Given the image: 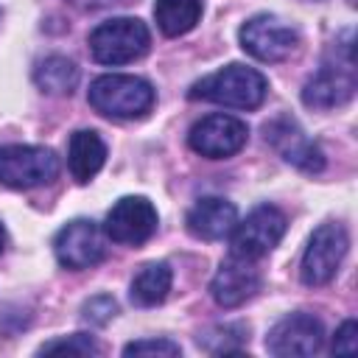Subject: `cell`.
Returning a JSON list of instances; mask_svg holds the SVG:
<instances>
[{"label":"cell","mask_w":358,"mask_h":358,"mask_svg":"<svg viewBox=\"0 0 358 358\" xmlns=\"http://www.w3.org/2000/svg\"><path fill=\"white\" fill-rule=\"evenodd\" d=\"M201 17V0H157L154 20L165 36H182L196 28Z\"/></svg>","instance_id":"obj_19"},{"label":"cell","mask_w":358,"mask_h":358,"mask_svg":"<svg viewBox=\"0 0 358 358\" xmlns=\"http://www.w3.org/2000/svg\"><path fill=\"white\" fill-rule=\"evenodd\" d=\"M106 162V143L92 129H78L67 143V171L78 185H87Z\"/></svg>","instance_id":"obj_16"},{"label":"cell","mask_w":358,"mask_h":358,"mask_svg":"<svg viewBox=\"0 0 358 358\" xmlns=\"http://www.w3.org/2000/svg\"><path fill=\"white\" fill-rule=\"evenodd\" d=\"M117 313V302L109 294H98L90 302H84V319L90 324H106Z\"/></svg>","instance_id":"obj_22"},{"label":"cell","mask_w":358,"mask_h":358,"mask_svg":"<svg viewBox=\"0 0 358 358\" xmlns=\"http://www.w3.org/2000/svg\"><path fill=\"white\" fill-rule=\"evenodd\" d=\"M90 106L106 117L115 120H129V117H143L154 106V87L140 78V76H98L90 84Z\"/></svg>","instance_id":"obj_2"},{"label":"cell","mask_w":358,"mask_h":358,"mask_svg":"<svg viewBox=\"0 0 358 358\" xmlns=\"http://www.w3.org/2000/svg\"><path fill=\"white\" fill-rule=\"evenodd\" d=\"M238 39H241V48L257 62H282L299 45V34L274 14H257L246 20L241 25Z\"/></svg>","instance_id":"obj_7"},{"label":"cell","mask_w":358,"mask_h":358,"mask_svg":"<svg viewBox=\"0 0 358 358\" xmlns=\"http://www.w3.org/2000/svg\"><path fill=\"white\" fill-rule=\"evenodd\" d=\"M266 92H268V81L260 70L246 64H227L199 78L187 95L193 101H210L229 109H255L263 103Z\"/></svg>","instance_id":"obj_1"},{"label":"cell","mask_w":358,"mask_h":358,"mask_svg":"<svg viewBox=\"0 0 358 358\" xmlns=\"http://www.w3.org/2000/svg\"><path fill=\"white\" fill-rule=\"evenodd\" d=\"M285 213L277 210L274 204H260L255 207L243 221H235L229 232V246L235 257L243 260H257L268 255L285 235Z\"/></svg>","instance_id":"obj_5"},{"label":"cell","mask_w":358,"mask_h":358,"mask_svg":"<svg viewBox=\"0 0 358 358\" xmlns=\"http://www.w3.org/2000/svg\"><path fill=\"white\" fill-rule=\"evenodd\" d=\"M260 291V271L252 266V260L243 257H227L213 282H210V294L221 308H238L246 299H252Z\"/></svg>","instance_id":"obj_13"},{"label":"cell","mask_w":358,"mask_h":358,"mask_svg":"<svg viewBox=\"0 0 358 358\" xmlns=\"http://www.w3.org/2000/svg\"><path fill=\"white\" fill-rule=\"evenodd\" d=\"M39 352H67V355H98L101 347L84 336V333H73L67 338H53V341H45L39 347Z\"/></svg>","instance_id":"obj_20"},{"label":"cell","mask_w":358,"mask_h":358,"mask_svg":"<svg viewBox=\"0 0 358 358\" xmlns=\"http://www.w3.org/2000/svg\"><path fill=\"white\" fill-rule=\"evenodd\" d=\"M246 140H249V126L224 112L196 120L187 134V145L207 159H227L238 154L246 145Z\"/></svg>","instance_id":"obj_9"},{"label":"cell","mask_w":358,"mask_h":358,"mask_svg":"<svg viewBox=\"0 0 358 358\" xmlns=\"http://www.w3.org/2000/svg\"><path fill=\"white\" fill-rule=\"evenodd\" d=\"M76 6L81 8H101V6H109V3H120V0H73Z\"/></svg>","instance_id":"obj_25"},{"label":"cell","mask_w":358,"mask_h":358,"mask_svg":"<svg viewBox=\"0 0 358 358\" xmlns=\"http://www.w3.org/2000/svg\"><path fill=\"white\" fill-rule=\"evenodd\" d=\"M159 215L145 196H123L112 204L103 221V235L115 243L140 246L157 232Z\"/></svg>","instance_id":"obj_10"},{"label":"cell","mask_w":358,"mask_h":358,"mask_svg":"<svg viewBox=\"0 0 358 358\" xmlns=\"http://www.w3.org/2000/svg\"><path fill=\"white\" fill-rule=\"evenodd\" d=\"M171 280H173V274H171L168 263H148L134 274V280L129 285V296L137 308H154L168 296Z\"/></svg>","instance_id":"obj_17"},{"label":"cell","mask_w":358,"mask_h":358,"mask_svg":"<svg viewBox=\"0 0 358 358\" xmlns=\"http://www.w3.org/2000/svg\"><path fill=\"white\" fill-rule=\"evenodd\" d=\"M151 45V34L137 17H112L92 28L90 53L101 64H129L140 59Z\"/></svg>","instance_id":"obj_3"},{"label":"cell","mask_w":358,"mask_h":358,"mask_svg":"<svg viewBox=\"0 0 358 358\" xmlns=\"http://www.w3.org/2000/svg\"><path fill=\"white\" fill-rule=\"evenodd\" d=\"M59 157L45 145H0V182L14 190H31L53 182Z\"/></svg>","instance_id":"obj_4"},{"label":"cell","mask_w":358,"mask_h":358,"mask_svg":"<svg viewBox=\"0 0 358 358\" xmlns=\"http://www.w3.org/2000/svg\"><path fill=\"white\" fill-rule=\"evenodd\" d=\"M3 243H6V235H3V227H0V252H3Z\"/></svg>","instance_id":"obj_26"},{"label":"cell","mask_w":358,"mask_h":358,"mask_svg":"<svg viewBox=\"0 0 358 358\" xmlns=\"http://www.w3.org/2000/svg\"><path fill=\"white\" fill-rule=\"evenodd\" d=\"M352 92H355L352 64H344V67L324 64L302 87V103L310 109H333V106L347 103L352 98Z\"/></svg>","instance_id":"obj_14"},{"label":"cell","mask_w":358,"mask_h":358,"mask_svg":"<svg viewBox=\"0 0 358 358\" xmlns=\"http://www.w3.org/2000/svg\"><path fill=\"white\" fill-rule=\"evenodd\" d=\"M34 84L48 95H70L78 84V67L67 56H45L34 67Z\"/></svg>","instance_id":"obj_18"},{"label":"cell","mask_w":358,"mask_h":358,"mask_svg":"<svg viewBox=\"0 0 358 358\" xmlns=\"http://www.w3.org/2000/svg\"><path fill=\"white\" fill-rule=\"evenodd\" d=\"M347 246H350V238L341 224L316 227L305 246V255H302V266H299L302 282L313 285V288L330 282L347 255Z\"/></svg>","instance_id":"obj_6"},{"label":"cell","mask_w":358,"mask_h":358,"mask_svg":"<svg viewBox=\"0 0 358 358\" xmlns=\"http://www.w3.org/2000/svg\"><path fill=\"white\" fill-rule=\"evenodd\" d=\"M103 238H106L103 229L90 218H76V221L64 224L53 238V252H56L59 266H64L70 271L92 268L106 255Z\"/></svg>","instance_id":"obj_8"},{"label":"cell","mask_w":358,"mask_h":358,"mask_svg":"<svg viewBox=\"0 0 358 358\" xmlns=\"http://www.w3.org/2000/svg\"><path fill=\"white\" fill-rule=\"evenodd\" d=\"M238 330H243V327H241V324H224V327H215V330L207 333V336H199V341H201V338H215V341H218V344H213L207 352H238V350L229 344V336L238 333Z\"/></svg>","instance_id":"obj_24"},{"label":"cell","mask_w":358,"mask_h":358,"mask_svg":"<svg viewBox=\"0 0 358 358\" xmlns=\"http://www.w3.org/2000/svg\"><path fill=\"white\" fill-rule=\"evenodd\" d=\"M324 344V327L310 313L282 316L266 336V350L280 358L291 355H316Z\"/></svg>","instance_id":"obj_11"},{"label":"cell","mask_w":358,"mask_h":358,"mask_svg":"<svg viewBox=\"0 0 358 358\" xmlns=\"http://www.w3.org/2000/svg\"><path fill=\"white\" fill-rule=\"evenodd\" d=\"M238 210L221 196H204L187 210V232L199 241H221L232 232Z\"/></svg>","instance_id":"obj_15"},{"label":"cell","mask_w":358,"mask_h":358,"mask_svg":"<svg viewBox=\"0 0 358 358\" xmlns=\"http://www.w3.org/2000/svg\"><path fill=\"white\" fill-rule=\"evenodd\" d=\"M266 140L274 145V151L285 162H291L294 168H299L305 173H319L324 168L322 148L291 117H274L271 123H266Z\"/></svg>","instance_id":"obj_12"},{"label":"cell","mask_w":358,"mask_h":358,"mask_svg":"<svg viewBox=\"0 0 358 358\" xmlns=\"http://www.w3.org/2000/svg\"><path fill=\"white\" fill-rule=\"evenodd\" d=\"M182 347L168 338H140L123 347V355H179Z\"/></svg>","instance_id":"obj_21"},{"label":"cell","mask_w":358,"mask_h":358,"mask_svg":"<svg viewBox=\"0 0 358 358\" xmlns=\"http://www.w3.org/2000/svg\"><path fill=\"white\" fill-rule=\"evenodd\" d=\"M355 333H358L355 319L341 322V327L336 330V338H333V352H336V355H352V352H355V347H358Z\"/></svg>","instance_id":"obj_23"}]
</instances>
